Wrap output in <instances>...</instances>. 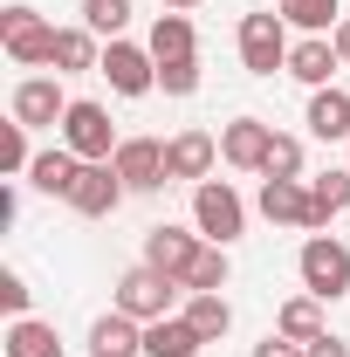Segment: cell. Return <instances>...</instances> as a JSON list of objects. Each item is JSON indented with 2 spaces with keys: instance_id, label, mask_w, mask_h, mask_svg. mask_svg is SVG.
Here are the masks:
<instances>
[{
  "instance_id": "27",
  "label": "cell",
  "mask_w": 350,
  "mask_h": 357,
  "mask_svg": "<svg viewBox=\"0 0 350 357\" xmlns=\"http://www.w3.org/2000/svg\"><path fill=\"white\" fill-rule=\"evenodd\" d=\"M227 275H234V268H227V248L206 241V255H199L192 275H185V296H220V289H227Z\"/></svg>"
},
{
  "instance_id": "22",
  "label": "cell",
  "mask_w": 350,
  "mask_h": 357,
  "mask_svg": "<svg viewBox=\"0 0 350 357\" xmlns=\"http://www.w3.org/2000/svg\"><path fill=\"white\" fill-rule=\"evenodd\" d=\"M151 55H158V62H185V55H199L192 21H185V14H158V21H151Z\"/></svg>"
},
{
  "instance_id": "3",
  "label": "cell",
  "mask_w": 350,
  "mask_h": 357,
  "mask_svg": "<svg viewBox=\"0 0 350 357\" xmlns=\"http://www.w3.org/2000/svg\"><path fill=\"white\" fill-rule=\"evenodd\" d=\"M62 144H69L83 165H110L124 137H117V124H110V110H103V103L76 96V103H69V117H62Z\"/></svg>"
},
{
  "instance_id": "12",
  "label": "cell",
  "mask_w": 350,
  "mask_h": 357,
  "mask_svg": "<svg viewBox=\"0 0 350 357\" xmlns=\"http://www.w3.org/2000/svg\"><path fill=\"white\" fill-rule=\"evenodd\" d=\"M213 158H220V137L213 131H199V124H185V131L165 137V172L172 178H213Z\"/></svg>"
},
{
  "instance_id": "24",
  "label": "cell",
  "mask_w": 350,
  "mask_h": 357,
  "mask_svg": "<svg viewBox=\"0 0 350 357\" xmlns=\"http://www.w3.org/2000/svg\"><path fill=\"white\" fill-rule=\"evenodd\" d=\"M309 206H316V234L337 220V213H350V165L344 172H316L309 178Z\"/></svg>"
},
{
  "instance_id": "11",
  "label": "cell",
  "mask_w": 350,
  "mask_h": 357,
  "mask_svg": "<svg viewBox=\"0 0 350 357\" xmlns=\"http://www.w3.org/2000/svg\"><path fill=\"white\" fill-rule=\"evenodd\" d=\"M124 178H117V165H83L76 172V185H69V206L83 213V220H110L117 206H124Z\"/></svg>"
},
{
  "instance_id": "31",
  "label": "cell",
  "mask_w": 350,
  "mask_h": 357,
  "mask_svg": "<svg viewBox=\"0 0 350 357\" xmlns=\"http://www.w3.org/2000/svg\"><path fill=\"white\" fill-rule=\"evenodd\" d=\"M158 89H165V96H192V89H199V55H185V62H158Z\"/></svg>"
},
{
  "instance_id": "32",
  "label": "cell",
  "mask_w": 350,
  "mask_h": 357,
  "mask_svg": "<svg viewBox=\"0 0 350 357\" xmlns=\"http://www.w3.org/2000/svg\"><path fill=\"white\" fill-rule=\"evenodd\" d=\"M0 310H7V323L28 316V275L21 268H0Z\"/></svg>"
},
{
  "instance_id": "8",
  "label": "cell",
  "mask_w": 350,
  "mask_h": 357,
  "mask_svg": "<svg viewBox=\"0 0 350 357\" xmlns=\"http://www.w3.org/2000/svg\"><path fill=\"white\" fill-rule=\"evenodd\" d=\"M69 103H76V96H62V83H55V76H21L7 110H14V124L48 131V124H62V117H69Z\"/></svg>"
},
{
  "instance_id": "29",
  "label": "cell",
  "mask_w": 350,
  "mask_h": 357,
  "mask_svg": "<svg viewBox=\"0 0 350 357\" xmlns=\"http://www.w3.org/2000/svg\"><path fill=\"white\" fill-rule=\"evenodd\" d=\"M35 151H28V124H0V172L7 178H28Z\"/></svg>"
},
{
  "instance_id": "17",
  "label": "cell",
  "mask_w": 350,
  "mask_h": 357,
  "mask_svg": "<svg viewBox=\"0 0 350 357\" xmlns=\"http://www.w3.org/2000/svg\"><path fill=\"white\" fill-rule=\"evenodd\" d=\"M344 62H337V42H323V35H303V42L289 48V76L309 89H330V76H337Z\"/></svg>"
},
{
  "instance_id": "30",
  "label": "cell",
  "mask_w": 350,
  "mask_h": 357,
  "mask_svg": "<svg viewBox=\"0 0 350 357\" xmlns=\"http://www.w3.org/2000/svg\"><path fill=\"white\" fill-rule=\"evenodd\" d=\"M261 178H303V137L275 131V144H268V165H261Z\"/></svg>"
},
{
  "instance_id": "28",
  "label": "cell",
  "mask_w": 350,
  "mask_h": 357,
  "mask_svg": "<svg viewBox=\"0 0 350 357\" xmlns=\"http://www.w3.org/2000/svg\"><path fill=\"white\" fill-rule=\"evenodd\" d=\"M83 28H89V35L124 42V28H131V0H83Z\"/></svg>"
},
{
  "instance_id": "14",
  "label": "cell",
  "mask_w": 350,
  "mask_h": 357,
  "mask_svg": "<svg viewBox=\"0 0 350 357\" xmlns=\"http://www.w3.org/2000/svg\"><path fill=\"white\" fill-rule=\"evenodd\" d=\"M261 213H268L275 227H303V234H316L309 178H261Z\"/></svg>"
},
{
  "instance_id": "5",
  "label": "cell",
  "mask_w": 350,
  "mask_h": 357,
  "mask_svg": "<svg viewBox=\"0 0 350 357\" xmlns=\"http://www.w3.org/2000/svg\"><path fill=\"white\" fill-rule=\"evenodd\" d=\"M0 42H7V55L21 62V69H55V28H48L35 7H0Z\"/></svg>"
},
{
  "instance_id": "18",
  "label": "cell",
  "mask_w": 350,
  "mask_h": 357,
  "mask_svg": "<svg viewBox=\"0 0 350 357\" xmlns=\"http://www.w3.org/2000/svg\"><path fill=\"white\" fill-rule=\"evenodd\" d=\"M83 172V158L69 151V144H55V151H35V165H28V185L48 192V199H69V185Z\"/></svg>"
},
{
  "instance_id": "13",
  "label": "cell",
  "mask_w": 350,
  "mask_h": 357,
  "mask_svg": "<svg viewBox=\"0 0 350 357\" xmlns=\"http://www.w3.org/2000/svg\"><path fill=\"white\" fill-rule=\"evenodd\" d=\"M268 144H275V124H261V117H234V124L220 131V158H227L234 172H261Z\"/></svg>"
},
{
  "instance_id": "2",
  "label": "cell",
  "mask_w": 350,
  "mask_h": 357,
  "mask_svg": "<svg viewBox=\"0 0 350 357\" xmlns=\"http://www.w3.org/2000/svg\"><path fill=\"white\" fill-rule=\"evenodd\" d=\"M178 289H185V282H172L165 268L137 261V268H124V275H117V296H110V310L137 316V323H158V316H172Z\"/></svg>"
},
{
  "instance_id": "36",
  "label": "cell",
  "mask_w": 350,
  "mask_h": 357,
  "mask_svg": "<svg viewBox=\"0 0 350 357\" xmlns=\"http://www.w3.org/2000/svg\"><path fill=\"white\" fill-rule=\"evenodd\" d=\"M158 7H165V14H185V7H199V0H158Z\"/></svg>"
},
{
  "instance_id": "16",
  "label": "cell",
  "mask_w": 350,
  "mask_h": 357,
  "mask_svg": "<svg viewBox=\"0 0 350 357\" xmlns=\"http://www.w3.org/2000/svg\"><path fill=\"white\" fill-rule=\"evenodd\" d=\"M199 351H206V337L185 323V310L144 323V357H199Z\"/></svg>"
},
{
  "instance_id": "20",
  "label": "cell",
  "mask_w": 350,
  "mask_h": 357,
  "mask_svg": "<svg viewBox=\"0 0 350 357\" xmlns=\"http://www.w3.org/2000/svg\"><path fill=\"white\" fill-rule=\"evenodd\" d=\"M7 357H62V337L42 316H14L7 323Z\"/></svg>"
},
{
  "instance_id": "26",
  "label": "cell",
  "mask_w": 350,
  "mask_h": 357,
  "mask_svg": "<svg viewBox=\"0 0 350 357\" xmlns=\"http://www.w3.org/2000/svg\"><path fill=\"white\" fill-rule=\"evenodd\" d=\"M275 14L289 21V28H303V35H323V28H337L344 14H337V0H275Z\"/></svg>"
},
{
  "instance_id": "33",
  "label": "cell",
  "mask_w": 350,
  "mask_h": 357,
  "mask_svg": "<svg viewBox=\"0 0 350 357\" xmlns=\"http://www.w3.org/2000/svg\"><path fill=\"white\" fill-rule=\"evenodd\" d=\"M254 357H309V351H303V344H289V337L275 330V337H261V344H254Z\"/></svg>"
},
{
  "instance_id": "34",
  "label": "cell",
  "mask_w": 350,
  "mask_h": 357,
  "mask_svg": "<svg viewBox=\"0 0 350 357\" xmlns=\"http://www.w3.org/2000/svg\"><path fill=\"white\" fill-rule=\"evenodd\" d=\"M303 351H309V357H350V344H344V337H330V330H323V337H316V344H303Z\"/></svg>"
},
{
  "instance_id": "19",
  "label": "cell",
  "mask_w": 350,
  "mask_h": 357,
  "mask_svg": "<svg viewBox=\"0 0 350 357\" xmlns=\"http://www.w3.org/2000/svg\"><path fill=\"white\" fill-rule=\"evenodd\" d=\"M309 131L323 137V144H330V137H350V96L337 83H330V89H309Z\"/></svg>"
},
{
  "instance_id": "6",
  "label": "cell",
  "mask_w": 350,
  "mask_h": 357,
  "mask_svg": "<svg viewBox=\"0 0 350 357\" xmlns=\"http://www.w3.org/2000/svg\"><path fill=\"white\" fill-rule=\"evenodd\" d=\"M289 21L282 14H241V69L248 76H275L289 69Z\"/></svg>"
},
{
  "instance_id": "35",
  "label": "cell",
  "mask_w": 350,
  "mask_h": 357,
  "mask_svg": "<svg viewBox=\"0 0 350 357\" xmlns=\"http://www.w3.org/2000/svg\"><path fill=\"white\" fill-rule=\"evenodd\" d=\"M330 42H337V62H344V69H350V14H344V21H337V35H330Z\"/></svg>"
},
{
  "instance_id": "23",
  "label": "cell",
  "mask_w": 350,
  "mask_h": 357,
  "mask_svg": "<svg viewBox=\"0 0 350 357\" xmlns=\"http://www.w3.org/2000/svg\"><path fill=\"white\" fill-rule=\"evenodd\" d=\"M275 330H282V337H289V344H316V337H323V303H316V296H289V303H282V316H275Z\"/></svg>"
},
{
  "instance_id": "21",
  "label": "cell",
  "mask_w": 350,
  "mask_h": 357,
  "mask_svg": "<svg viewBox=\"0 0 350 357\" xmlns=\"http://www.w3.org/2000/svg\"><path fill=\"white\" fill-rule=\"evenodd\" d=\"M96 62H103V48L89 28H55V76H83Z\"/></svg>"
},
{
  "instance_id": "7",
  "label": "cell",
  "mask_w": 350,
  "mask_h": 357,
  "mask_svg": "<svg viewBox=\"0 0 350 357\" xmlns=\"http://www.w3.org/2000/svg\"><path fill=\"white\" fill-rule=\"evenodd\" d=\"M96 76L117 89V96H151V89H158V55H151V48H137V42H103Z\"/></svg>"
},
{
  "instance_id": "25",
  "label": "cell",
  "mask_w": 350,
  "mask_h": 357,
  "mask_svg": "<svg viewBox=\"0 0 350 357\" xmlns=\"http://www.w3.org/2000/svg\"><path fill=\"white\" fill-rule=\"evenodd\" d=\"M185 323H192L206 344H220V337L234 330V303H227V296H185Z\"/></svg>"
},
{
  "instance_id": "1",
  "label": "cell",
  "mask_w": 350,
  "mask_h": 357,
  "mask_svg": "<svg viewBox=\"0 0 350 357\" xmlns=\"http://www.w3.org/2000/svg\"><path fill=\"white\" fill-rule=\"evenodd\" d=\"M192 227L213 241V248H234L248 234V199L227 185V178H199L192 185Z\"/></svg>"
},
{
  "instance_id": "4",
  "label": "cell",
  "mask_w": 350,
  "mask_h": 357,
  "mask_svg": "<svg viewBox=\"0 0 350 357\" xmlns=\"http://www.w3.org/2000/svg\"><path fill=\"white\" fill-rule=\"evenodd\" d=\"M296 268H303V289L316 296V303H337V296L350 289V248L337 241V234H309Z\"/></svg>"
},
{
  "instance_id": "10",
  "label": "cell",
  "mask_w": 350,
  "mask_h": 357,
  "mask_svg": "<svg viewBox=\"0 0 350 357\" xmlns=\"http://www.w3.org/2000/svg\"><path fill=\"white\" fill-rule=\"evenodd\" d=\"M199 255H206V234H185V227H172V220H158L151 234H144V261H151V268H165L172 282H185Z\"/></svg>"
},
{
  "instance_id": "9",
  "label": "cell",
  "mask_w": 350,
  "mask_h": 357,
  "mask_svg": "<svg viewBox=\"0 0 350 357\" xmlns=\"http://www.w3.org/2000/svg\"><path fill=\"white\" fill-rule=\"evenodd\" d=\"M110 165H117V178H124L131 192H158V185H172V172H165V137H124Z\"/></svg>"
},
{
  "instance_id": "15",
  "label": "cell",
  "mask_w": 350,
  "mask_h": 357,
  "mask_svg": "<svg viewBox=\"0 0 350 357\" xmlns=\"http://www.w3.org/2000/svg\"><path fill=\"white\" fill-rule=\"evenodd\" d=\"M89 357H144V323L124 316V310L96 316L89 323Z\"/></svg>"
}]
</instances>
